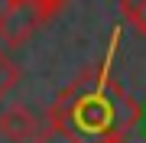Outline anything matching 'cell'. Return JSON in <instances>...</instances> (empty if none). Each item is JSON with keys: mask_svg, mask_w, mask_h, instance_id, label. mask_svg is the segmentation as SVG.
Masks as SVG:
<instances>
[{"mask_svg": "<svg viewBox=\"0 0 146 143\" xmlns=\"http://www.w3.org/2000/svg\"><path fill=\"white\" fill-rule=\"evenodd\" d=\"M16 85H20V65L10 59L7 49H0V101L10 94Z\"/></svg>", "mask_w": 146, "mask_h": 143, "instance_id": "cell-4", "label": "cell"}, {"mask_svg": "<svg viewBox=\"0 0 146 143\" xmlns=\"http://www.w3.org/2000/svg\"><path fill=\"white\" fill-rule=\"evenodd\" d=\"M46 20H52V16L42 10L36 0H13V7H10V13H7V23H3V29H0V36H3V43L10 46V49H16V46L26 43Z\"/></svg>", "mask_w": 146, "mask_h": 143, "instance_id": "cell-2", "label": "cell"}, {"mask_svg": "<svg viewBox=\"0 0 146 143\" xmlns=\"http://www.w3.org/2000/svg\"><path fill=\"white\" fill-rule=\"evenodd\" d=\"M10 7H13V0H0V29H3V23H7V13H10Z\"/></svg>", "mask_w": 146, "mask_h": 143, "instance_id": "cell-7", "label": "cell"}, {"mask_svg": "<svg viewBox=\"0 0 146 143\" xmlns=\"http://www.w3.org/2000/svg\"><path fill=\"white\" fill-rule=\"evenodd\" d=\"M120 13L140 36H146V0H120Z\"/></svg>", "mask_w": 146, "mask_h": 143, "instance_id": "cell-6", "label": "cell"}, {"mask_svg": "<svg viewBox=\"0 0 146 143\" xmlns=\"http://www.w3.org/2000/svg\"><path fill=\"white\" fill-rule=\"evenodd\" d=\"M33 143H78L72 137V133H68L62 124H55V120H42L39 124V130H36V137H33Z\"/></svg>", "mask_w": 146, "mask_h": 143, "instance_id": "cell-5", "label": "cell"}, {"mask_svg": "<svg viewBox=\"0 0 146 143\" xmlns=\"http://www.w3.org/2000/svg\"><path fill=\"white\" fill-rule=\"evenodd\" d=\"M136 130L146 137V104H140V120H136Z\"/></svg>", "mask_w": 146, "mask_h": 143, "instance_id": "cell-8", "label": "cell"}, {"mask_svg": "<svg viewBox=\"0 0 146 143\" xmlns=\"http://www.w3.org/2000/svg\"><path fill=\"white\" fill-rule=\"evenodd\" d=\"M39 120L33 117L23 104H10L7 111H0V137L10 143H26L36 137Z\"/></svg>", "mask_w": 146, "mask_h": 143, "instance_id": "cell-3", "label": "cell"}, {"mask_svg": "<svg viewBox=\"0 0 146 143\" xmlns=\"http://www.w3.org/2000/svg\"><path fill=\"white\" fill-rule=\"evenodd\" d=\"M120 43V33H110L107 52L98 65L75 75L58 91V98L46 107V117L72 133L78 143H123L130 130H136L140 104L114 81L110 65Z\"/></svg>", "mask_w": 146, "mask_h": 143, "instance_id": "cell-1", "label": "cell"}]
</instances>
